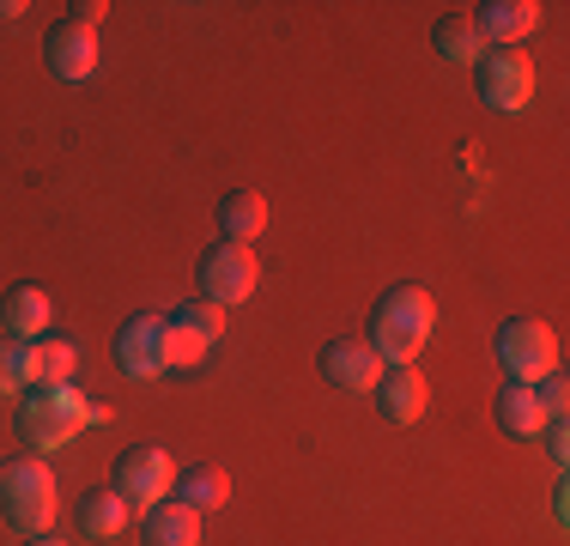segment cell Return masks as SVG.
<instances>
[{
  "label": "cell",
  "instance_id": "obj_1",
  "mask_svg": "<svg viewBox=\"0 0 570 546\" xmlns=\"http://www.w3.org/2000/svg\"><path fill=\"white\" fill-rule=\"evenodd\" d=\"M438 328V298L425 285H389L371 316V352L383 364H413Z\"/></svg>",
  "mask_w": 570,
  "mask_h": 546
},
{
  "label": "cell",
  "instance_id": "obj_2",
  "mask_svg": "<svg viewBox=\"0 0 570 546\" xmlns=\"http://www.w3.org/2000/svg\"><path fill=\"white\" fill-rule=\"evenodd\" d=\"M110 419V407H98L91 394H79L73 382H61V389H37L31 401L19 407V437H24V449H61V443H73L86 426H104Z\"/></svg>",
  "mask_w": 570,
  "mask_h": 546
},
{
  "label": "cell",
  "instance_id": "obj_3",
  "mask_svg": "<svg viewBox=\"0 0 570 546\" xmlns=\"http://www.w3.org/2000/svg\"><path fill=\"white\" fill-rule=\"evenodd\" d=\"M0 510H7V523L19 528V535H49V523H56V468H49L43 456H12L7 468H0Z\"/></svg>",
  "mask_w": 570,
  "mask_h": 546
},
{
  "label": "cell",
  "instance_id": "obj_4",
  "mask_svg": "<svg viewBox=\"0 0 570 546\" xmlns=\"http://www.w3.org/2000/svg\"><path fill=\"white\" fill-rule=\"evenodd\" d=\"M498 364L510 371V382H540L559 371V334L540 316H510L498 328Z\"/></svg>",
  "mask_w": 570,
  "mask_h": 546
},
{
  "label": "cell",
  "instance_id": "obj_5",
  "mask_svg": "<svg viewBox=\"0 0 570 546\" xmlns=\"http://www.w3.org/2000/svg\"><path fill=\"white\" fill-rule=\"evenodd\" d=\"M473 79H480L485 109H498V116H522L528 98H534V61L522 49H485Z\"/></svg>",
  "mask_w": 570,
  "mask_h": 546
},
{
  "label": "cell",
  "instance_id": "obj_6",
  "mask_svg": "<svg viewBox=\"0 0 570 546\" xmlns=\"http://www.w3.org/2000/svg\"><path fill=\"white\" fill-rule=\"evenodd\" d=\"M255 280H262V267H255V250L249 243H219V250L200 255V298L207 304H243V298L255 292Z\"/></svg>",
  "mask_w": 570,
  "mask_h": 546
},
{
  "label": "cell",
  "instance_id": "obj_7",
  "mask_svg": "<svg viewBox=\"0 0 570 546\" xmlns=\"http://www.w3.org/2000/svg\"><path fill=\"white\" fill-rule=\"evenodd\" d=\"M170 486H176V461L165 456V449H153V443L128 449V456L116 461V491H121L128 504H140V510L165 504Z\"/></svg>",
  "mask_w": 570,
  "mask_h": 546
},
{
  "label": "cell",
  "instance_id": "obj_8",
  "mask_svg": "<svg viewBox=\"0 0 570 546\" xmlns=\"http://www.w3.org/2000/svg\"><path fill=\"white\" fill-rule=\"evenodd\" d=\"M116 364H121V377H134V382L165 371V316L140 310V316L121 322L116 328Z\"/></svg>",
  "mask_w": 570,
  "mask_h": 546
},
{
  "label": "cell",
  "instance_id": "obj_9",
  "mask_svg": "<svg viewBox=\"0 0 570 546\" xmlns=\"http://www.w3.org/2000/svg\"><path fill=\"white\" fill-rule=\"evenodd\" d=\"M389 364L371 352V340H328L322 347V377L334 382V389H352V394H371L376 382H383Z\"/></svg>",
  "mask_w": 570,
  "mask_h": 546
},
{
  "label": "cell",
  "instance_id": "obj_10",
  "mask_svg": "<svg viewBox=\"0 0 570 546\" xmlns=\"http://www.w3.org/2000/svg\"><path fill=\"white\" fill-rule=\"evenodd\" d=\"M376 413L389 419V426H413L419 413H425V401H431V389H425V377L413 371V364H389L383 382H376Z\"/></svg>",
  "mask_w": 570,
  "mask_h": 546
},
{
  "label": "cell",
  "instance_id": "obj_11",
  "mask_svg": "<svg viewBox=\"0 0 570 546\" xmlns=\"http://www.w3.org/2000/svg\"><path fill=\"white\" fill-rule=\"evenodd\" d=\"M43 55H49V74L56 79H91L98 74V31H86V25L67 19V25L49 31Z\"/></svg>",
  "mask_w": 570,
  "mask_h": 546
},
{
  "label": "cell",
  "instance_id": "obj_12",
  "mask_svg": "<svg viewBox=\"0 0 570 546\" xmlns=\"http://www.w3.org/2000/svg\"><path fill=\"white\" fill-rule=\"evenodd\" d=\"M498 426H504L510 437H522V443H534L540 431L552 426V407L540 401V389L534 382H504V389H498Z\"/></svg>",
  "mask_w": 570,
  "mask_h": 546
},
{
  "label": "cell",
  "instance_id": "obj_13",
  "mask_svg": "<svg viewBox=\"0 0 570 546\" xmlns=\"http://www.w3.org/2000/svg\"><path fill=\"white\" fill-rule=\"evenodd\" d=\"M73 371H79L73 340H61V334L24 340V382H31V389H61V382H73Z\"/></svg>",
  "mask_w": 570,
  "mask_h": 546
},
{
  "label": "cell",
  "instance_id": "obj_14",
  "mask_svg": "<svg viewBox=\"0 0 570 546\" xmlns=\"http://www.w3.org/2000/svg\"><path fill=\"white\" fill-rule=\"evenodd\" d=\"M473 25H480L485 43L515 49V43H522V37L540 25V7H534V0H485V7L473 12Z\"/></svg>",
  "mask_w": 570,
  "mask_h": 546
},
{
  "label": "cell",
  "instance_id": "obj_15",
  "mask_svg": "<svg viewBox=\"0 0 570 546\" xmlns=\"http://www.w3.org/2000/svg\"><path fill=\"white\" fill-rule=\"evenodd\" d=\"M146 546H200V510L183 498H165L146 510Z\"/></svg>",
  "mask_w": 570,
  "mask_h": 546
},
{
  "label": "cell",
  "instance_id": "obj_16",
  "mask_svg": "<svg viewBox=\"0 0 570 546\" xmlns=\"http://www.w3.org/2000/svg\"><path fill=\"white\" fill-rule=\"evenodd\" d=\"M176 498L188 504V510H219V504L230 498V474L225 468H213V461H195V468H183L176 474Z\"/></svg>",
  "mask_w": 570,
  "mask_h": 546
},
{
  "label": "cell",
  "instance_id": "obj_17",
  "mask_svg": "<svg viewBox=\"0 0 570 546\" xmlns=\"http://www.w3.org/2000/svg\"><path fill=\"white\" fill-rule=\"evenodd\" d=\"M219 225H225V243H255L267 225V201L255 188H230L219 201Z\"/></svg>",
  "mask_w": 570,
  "mask_h": 546
},
{
  "label": "cell",
  "instance_id": "obj_18",
  "mask_svg": "<svg viewBox=\"0 0 570 546\" xmlns=\"http://www.w3.org/2000/svg\"><path fill=\"white\" fill-rule=\"evenodd\" d=\"M49 310H56V304H49L43 285H12V292H7V334L12 340H37L49 328Z\"/></svg>",
  "mask_w": 570,
  "mask_h": 546
},
{
  "label": "cell",
  "instance_id": "obj_19",
  "mask_svg": "<svg viewBox=\"0 0 570 546\" xmlns=\"http://www.w3.org/2000/svg\"><path fill=\"white\" fill-rule=\"evenodd\" d=\"M128 510H134V504L121 498L116 486L110 491H86V504H79V528L98 535V540H116L121 528H128Z\"/></svg>",
  "mask_w": 570,
  "mask_h": 546
},
{
  "label": "cell",
  "instance_id": "obj_20",
  "mask_svg": "<svg viewBox=\"0 0 570 546\" xmlns=\"http://www.w3.org/2000/svg\"><path fill=\"white\" fill-rule=\"evenodd\" d=\"M431 43H438L443 61H468V67H480V55H485V37H480V25H473V12L443 19L438 31H431Z\"/></svg>",
  "mask_w": 570,
  "mask_h": 546
},
{
  "label": "cell",
  "instance_id": "obj_21",
  "mask_svg": "<svg viewBox=\"0 0 570 546\" xmlns=\"http://www.w3.org/2000/svg\"><path fill=\"white\" fill-rule=\"evenodd\" d=\"M200 359H207V340L195 328H183L176 316H165V371H195Z\"/></svg>",
  "mask_w": 570,
  "mask_h": 546
},
{
  "label": "cell",
  "instance_id": "obj_22",
  "mask_svg": "<svg viewBox=\"0 0 570 546\" xmlns=\"http://www.w3.org/2000/svg\"><path fill=\"white\" fill-rule=\"evenodd\" d=\"M176 322H183V328H195V334L207 340V347L225 334V310H219V304H207V298H188V304L176 310Z\"/></svg>",
  "mask_w": 570,
  "mask_h": 546
},
{
  "label": "cell",
  "instance_id": "obj_23",
  "mask_svg": "<svg viewBox=\"0 0 570 546\" xmlns=\"http://www.w3.org/2000/svg\"><path fill=\"white\" fill-rule=\"evenodd\" d=\"M19 389H31V382H24V340H0V401H12V394Z\"/></svg>",
  "mask_w": 570,
  "mask_h": 546
},
{
  "label": "cell",
  "instance_id": "obj_24",
  "mask_svg": "<svg viewBox=\"0 0 570 546\" xmlns=\"http://www.w3.org/2000/svg\"><path fill=\"white\" fill-rule=\"evenodd\" d=\"M104 12H110L104 0H73V25H86V31H98V25H104Z\"/></svg>",
  "mask_w": 570,
  "mask_h": 546
},
{
  "label": "cell",
  "instance_id": "obj_25",
  "mask_svg": "<svg viewBox=\"0 0 570 546\" xmlns=\"http://www.w3.org/2000/svg\"><path fill=\"white\" fill-rule=\"evenodd\" d=\"M540 437H547V443H552V461H570V431H564V413L552 419V426L540 431Z\"/></svg>",
  "mask_w": 570,
  "mask_h": 546
},
{
  "label": "cell",
  "instance_id": "obj_26",
  "mask_svg": "<svg viewBox=\"0 0 570 546\" xmlns=\"http://www.w3.org/2000/svg\"><path fill=\"white\" fill-rule=\"evenodd\" d=\"M31 546H61V540H49V535H37V540H31Z\"/></svg>",
  "mask_w": 570,
  "mask_h": 546
}]
</instances>
